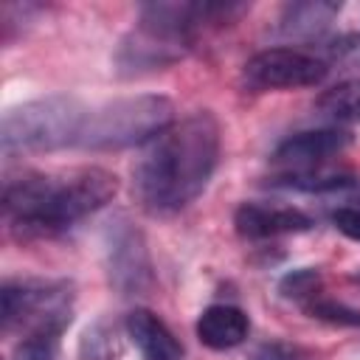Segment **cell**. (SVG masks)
<instances>
[{
	"label": "cell",
	"mask_w": 360,
	"mask_h": 360,
	"mask_svg": "<svg viewBox=\"0 0 360 360\" xmlns=\"http://www.w3.org/2000/svg\"><path fill=\"white\" fill-rule=\"evenodd\" d=\"M217 160L219 124L208 110H197L141 149L132 166V191L146 211L174 214L202 194Z\"/></svg>",
	"instance_id": "6da1fadb"
},
{
	"label": "cell",
	"mask_w": 360,
	"mask_h": 360,
	"mask_svg": "<svg viewBox=\"0 0 360 360\" xmlns=\"http://www.w3.org/2000/svg\"><path fill=\"white\" fill-rule=\"evenodd\" d=\"M115 191L118 177L98 166L34 172L6 183L3 214L20 239H48L104 208Z\"/></svg>",
	"instance_id": "7a4b0ae2"
},
{
	"label": "cell",
	"mask_w": 360,
	"mask_h": 360,
	"mask_svg": "<svg viewBox=\"0 0 360 360\" xmlns=\"http://www.w3.org/2000/svg\"><path fill=\"white\" fill-rule=\"evenodd\" d=\"M231 8L228 3H146L138 25L124 37L115 53L118 73L138 76L180 62L194 45L197 28Z\"/></svg>",
	"instance_id": "3957f363"
},
{
	"label": "cell",
	"mask_w": 360,
	"mask_h": 360,
	"mask_svg": "<svg viewBox=\"0 0 360 360\" xmlns=\"http://www.w3.org/2000/svg\"><path fill=\"white\" fill-rule=\"evenodd\" d=\"M174 124V104L166 96L143 93L87 107L79 149H127L146 146Z\"/></svg>",
	"instance_id": "277c9868"
},
{
	"label": "cell",
	"mask_w": 360,
	"mask_h": 360,
	"mask_svg": "<svg viewBox=\"0 0 360 360\" xmlns=\"http://www.w3.org/2000/svg\"><path fill=\"white\" fill-rule=\"evenodd\" d=\"M87 107L73 96H42L11 107L0 124V143L6 155L17 152H56L79 146Z\"/></svg>",
	"instance_id": "5b68a950"
},
{
	"label": "cell",
	"mask_w": 360,
	"mask_h": 360,
	"mask_svg": "<svg viewBox=\"0 0 360 360\" xmlns=\"http://www.w3.org/2000/svg\"><path fill=\"white\" fill-rule=\"evenodd\" d=\"M73 312V284L62 278H17L0 290L3 332L68 329Z\"/></svg>",
	"instance_id": "8992f818"
},
{
	"label": "cell",
	"mask_w": 360,
	"mask_h": 360,
	"mask_svg": "<svg viewBox=\"0 0 360 360\" xmlns=\"http://www.w3.org/2000/svg\"><path fill=\"white\" fill-rule=\"evenodd\" d=\"M326 62L309 51L298 48H267L250 56L242 68V82L248 90H298L315 87L326 76Z\"/></svg>",
	"instance_id": "52a82bcc"
},
{
	"label": "cell",
	"mask_w": 360,
	"mask_h": 360,
	"mask_svg": "<svg viewBox=\"0 0 360 360\" xmlns=\"http://www.w3.org/2000/svg\"><path fill=\"white\" fill-rule=\"evenodd\" d=\"M107 276L121 295H141L152 287L146 242L127 217H118L107 231Z\"/></svg>",
	"instance_id": "ba28073f"
},
{
	"label": "cell",
	"mask_w": 360,
	"mask_h": 360,
	"mask_svg": "<svg viewBox=\"0 0 360 360\" xmlns=\"http://www.w3.org/2000/svg\"><path fill=\"white\" fill-rule=\"evenodd\" d=\"M352 143V135L340 127H323V129H307L292 138H287L270 158V163L281 172L284 180L307 177L321 172V166L340 155Z\"/></svg>",
	"instance_id": "9c48e42d"
},
{
	"label": "cell",
	"mask_w": 360,
	"mask_h": 360,
	"mask_svg": "<svg viewBox=\"0 0 360 360\" xmlns=\"http://www.w3.org/2000/svg\"><path fill=\"white\" fill-rule=\"evenodd\" d=\"M233 225L245 239H276L284 233H301L312 228V217L292 205L242 202L233 214Z\"/></svg>",
	"instance_id": "30bf717a"
},
{
	"label": "cell",
	"mask_w": 360,
	"mask_h": 360,
	"mask_svg": "<svg viewBox=\"0 0 360 360\" xmlns=\"http://www.w3.org/2000/svg\"><path fill=\"white\" fill-rule=\"evenodd\" d=\"M250 332V321L239 307L231 304H211L197 318V338L202 346L214 352H225L239 346Z\"/></svg>",
	"instance_id": "8fae6325"
},
{
	"label": "cell",
	"mask_w": 360,
	"mask_h": 360,
	"mask_svg": "<svg viewBox=\"0 0 360 360\" xmlns=\"http://www.w3.org/2000/svg\"><path fill=\"white\" fill-rule=\"evenodd\" d=\"M127 335L138 346L143 360H183V349L177 338L149 309H132L127 315Z\"/></svg>",
	"instance_id": "7c38bea8"
},
{
	"label": "cell",
	"mask_w": 360,
	"mask_h": 360,
	"mask_svg": "<svg viewBox=\"0 0 360 360\" xmlns=\"http://www.w3.org/2000/svg\"><path fill=\"white\" fill-rule=\"evenodd\" d=\"M340 6L335 3H323V0H309V3H292L284 8V17H281V31L287 37H295V39H315L321 37L329 22L338 17Z\"/></svg>",
	"instance_id": "4fadbf2b"
},
{
	"label": "cell",
	"mask_w": 360,
	"mask_h": 360,
	"mask_svg": "<svg viewBox=\"0 0 360 360\" xmlns=\"http://www.w3.org/2000/svg\"><path fill=\"white\" fill-rule=\"evenodd\" d=\"M318 112L329 118L335 127L360 121V79H349V82L329 87L318 98Z\"/></svg>",
	"instance_id": "5bb4252c"
},
{
	"label": "cell",
	"mask_w": 360,
	"mask_h": 360,
	"mask_svg": "<svg viewBox=\"0 0 360 360\" xmlns=\"http://www.w3.org/2000/svg\"><path fill=\"white\" fill-rule=\"evenodd\" d=\"M62 332L65 329H37V332L20 335V340L14 343L11 360H56Z\"/></svg>",
	"instance_id": "9a60e30c"
},
{
	"label": "cell",
	"mask_w": 360,
	"mask_h": 360,
	"mask_svg": "<svg viewBox=\"0 0 360 360\" xmlns=\"http://www.w3.org/2000/svg\"><path fill=\"white\" fill-rule=\"evenodd\" d=\"M121 346H118V338H115V329L104 321L93 323L84 335H82V343H79V354L82 360H112L118 357Z\"/></svg>",
	"instance_id": "2e32d148"
},
{
	"label": "cell",
	"mask_w": 360,
	"mask_h": 360,
	"mask_svg": "<svg viewBox=\"0 0 360 360\" xmlns=\"http://www.w3.org/2000/svg\"><path fill=\"white\" fill-rule=\"evenodd\" d=\"M321 287V276L309 267H301V270H292L281 278L278 284V292L284 298H295V301H304V298H312Z\"/></svg>",
	"instance_id": "e0dca14e"
},
{
	"label": "cell",
	"mask_w": 360,
	"mask_h": 360,
	"mask_svg": "<svg viewBox=\"0 0 360 360\" xmlns=\"http://www.w3.org/2000/svg\"><path fill=\"white\" fill-rule=\"evenodd\" d=\"M312 318H321V321H329V323H360V312L357 309H349L343 304H335V301H323V298H315L309 307Z\"/></svg>",
	"instance_id": "ac0fdd59"
},
{
	"label": "cell",
	"mask_w": 360,
	"mask_h": 360,
	"mask_svg": "<svg viewBox=\"0 0 360 360\" xmlns=\"http://www.w3.org/2000/svg\"><path fill=\"white\" fill-rule=\"evenodd\" d=\"M332 222L340 233L360 242V205H338L332 211Z\"/></svg>",
	"instance_id": "d6986e66"
},
{
	"label": "cell",
	"mask_w": 360,
	"mask_h": 360,
	"mask_svg": "<svg viewBox=\"0 0 360 360\" xmlns=\"http://www.w3.org/2000/svg\"><path fill=\"white\" fill-rule=\"evenodd\" d=\"M292 354H295L292 349H287L281 343H270V346H262L253 360H292Z\"/></svg>",
	"instance_id": "ffe728a7"
}]
</instances>
